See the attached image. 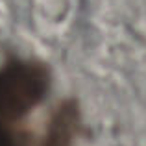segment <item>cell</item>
I'll return each mask as SVG.
<instances>
[{
  "mask_svg": "<svg viewBox=\"0 0 146 146\" xmlns=\"http://www.w3.org/2000/svg\"><path fill=\"white\" fill-rule=\"evenodd\" d=\"M80 129V107L74 100H65L48 124L44 146H72Z\"/></svg>",
  "mask_w": 146,
  "mask_h": 146,
  "instance_id": "2",
  "label": "cell"
},
{
  "mask_svg": "<svg viewBox=\"0 0 146 146\" xmlns=\"http://www.w3.org/2000/svg\"><path fill=\"white\" fill-rule=\"evenodd\" d=\"M48 68L37 61L9 59L0 67V124L13 126L48 93Z\"/></svg>",
  "mask_w": 146,
  "mask_h": 146,
  "instance_id": "1",
  "label": "cell"
},
{
  "mask_svg": "<svg viewBox=\"0 0 146 146\" xmlns=\"http://www.w3.org/2000/svg\"><path fill=\"white\" fill-rule=\"evenodd\" d=\"M0 146H26L24 137L15 126L0 124Z\"/></svg>",
  "mask_w": 146,
  "mask_h": 146,
  "instance_id": "3",
  "label": "cell"
}]
</instances>
